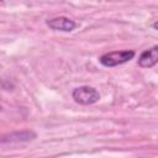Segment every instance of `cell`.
<instances>
[{"label": "cell", "instance_id": "obj_6", "mask_svg": "<svg viewBox=\"0 0 158 158\" xmlns=\"http://www.w3.org/2000/svg\"><path fill=\"white\" fill-rule=\"evenodd\" d=\"M152 27H153L154 30H158V21H156V22H153V25H152Z\"/></svg>", "mask_w": 158, "mask_h": 158}, {"label": "cell", "instance_id": "obj_5", "mask_svg": "<svg viewBox=\"0 0 158 158\" xmlns=\"http://www.w3.org/2000/svg\"><path fill=\"white\" fill-rule=\"evenodd\" d=\"M157 63H158V44L142 52L138 58V65L141 68H151Z\"/></svg>", "mask_w": 158, "mask_h": 158}, {"label": "cell", "instance_id": "obj_3", "mask_svg": "<svg viewBox=\"0 0 158 158\" xmlns=\"http://www.w3.org/2000/svg\"><path fill=\"white\" fill-rule=\"evenodd\" d=\"M36 138V133L33 131L30 130H25V131H16V132H11L9 135H5L1 138V143H22V142H30L33 141Z\"/></svg>", "mask_w": 158, "mask_h": 158}, {"label": "cell", "instance_id": "obj_4", "mask_svg": "<svg viewBox=\"0 0 158 158\" xmlns=\"http://www.w3.org/2000/svg\"><path fill=\"white\" fill-rule=\"evenodd\" d=\"M46 23L49 28H52L54 31H63V32H70L77 27V23L65 16L53 17L51 20H47Z\"/></svg>", "mask_w": 158, "mask_h": 158}, {"label": "cell", "instance_id": "obj_1", "mask_svg": "<svg viewBox=\"0 0 158 158\" xmlns=\"http://www.w3.org/2000/svg\"><path fill=\"white\" fill-rule=\"evenodd\" d=\"M73 99L75 102L80 105H93L100 100V94L99 91L89 85H83L73 90L72 94Z\"/></svg>", "mask_w": 158, "mask_h": 158}, {"label": "cell", "instance_id": "obj_2", "mask_svg": "<svg viewBox=\"0 0 158 158\" xmlns=\"http://www.w3.org/2000/svg\"><path fill=\"white\" fill-rule=\"evenodd\" d=\"M133 57H135V51H114L102 54L99 60L104 67L112 68L131 60Z\"/></svg>", "mask_w": 158, "mask_h": 158}]
</instances>
